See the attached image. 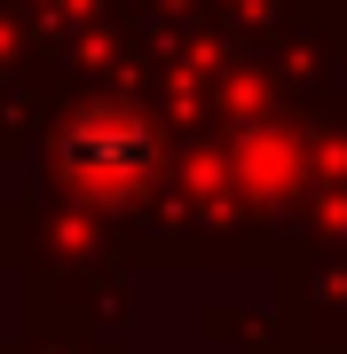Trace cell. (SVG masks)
Here are the masks:
<instances>
[{
	"label": "cell",
	"mask_w": 347,
	"mask_h": 354,
	"mask_svg": "<svg viewBox=\"0 0 347 354\" xmlns=\"http://www.w3.org/2000/svg\"><path fill=\"white\" fill-rule=\"evenodd\" d=\"M64 158L79 181H134V174H150V127L134 111H87L71 127Z\"/></svg>",
	"instance_id": "obj_1"
}]
</instances>
